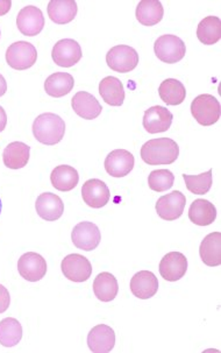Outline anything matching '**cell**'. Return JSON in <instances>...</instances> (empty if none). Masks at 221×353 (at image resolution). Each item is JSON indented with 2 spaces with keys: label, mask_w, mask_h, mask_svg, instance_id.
<instances>
[{
  "label": "cell",
  "mask_w": 221,
  "mask_h": 353,
  "mask_svg": "<svg viewBox=\"0 0 221 353\" xmlns=\"http://www.w3.org/2000/svg\"><path fill=\"white\" fill-rule=\"evenodd\" d=\"M180 155L176 141L169 138H158L147 141L141 148V158L147 165H171Z\"/></svg>",
  "instance_id": "cell-1"
},
{
  "label": "cell",
  "mask_w": 221,
  "mask_h": 353,
  "mask_svg": "<svg viewBox=\"0 0 221 353\" xmlns=\"http://www.w3.org/2000/svg\"><path fill=\"white\" fill-rule=\"evenodd\" d=\"M65 123L55 113H43L33 124V134L39 143L54 146L63 139Z\"/></svg>",
  "instance_id": "cell-2"
},
{
  "label": "cell",
  "mask_w": 221,
  "mask_h": 353,
  "mask_svg": "<svg viewBox=\"0 0 221 353\" xmlns=\"http://www.w3.org/2000/svg\"><path fill=\"white\" fill-rule=\"evenodd\" d=\"M220 103L212 94H199L191 104V113L196 121L202 126H211L220 118Z\"/></svg>",
  "instance_id": "cell-3"
},
{
  "label": "cell",
  "mask_w": 221,
  "mask_h": 353,
  "mask_svg": "<svg viewBox=\"0 0 221 353\" xmlns=\"http://www.w3.org/2000/svg\"><path fill=\"white\" fill-rule=\"evenodd\" d=\"M36 60L38 50L30 42H14L6 50V62L15 70L30 69L33 67Z\"/></svg>",
  "instance_id": "cell-4"
},
{
  "label": "cell",
  "mask_w": 221,
  "mask_h": 353,
  "mask_svg": "<svg viewBox=\"0 0 221 353\" xmlns=\"http://www.w3.org/2000/svg\"><path fill=\"white\" fill-rule=\"evenodd\" d=\"M154 50L162 62L173 64L183 60L187 47L183 40L176 35L165 34L155 41Z\"/></svg>",
  "instance_id": "cell-5"
},
{
  "label": "cell",
  "mask_w": 221,
  "mask_h": 353,
  "mask_svg": "<svg viewBox=\"0 0 221 353\" xmlns=\"http://www.w3.org/2000/svg\"><path fill=\"white\" fill-rule=\"evenodd\" d=\"M106 63L114 72H129L139 64V54L129 46H116L106 55Z\"/></svg>",
  "instance_id": "cell-6"
},
{
  "label": "cell",
  "mask_w": 221,
  "mask_h": 353,
  "mask_svg": "<svg viewBox=\"0 0 221 353\" xmlns=\"http://www.w3.org/2000/svg\"><path fill=\"white\" fill-rule=\"evenodd\" d=\"M53 61L59 67L72 68L82 59V48L78 42L72 39H63L56 42L52 52Z\"/></svg>",
  "instance_id": "cell-7"
},
{
  "label": "cell",
  "mask_w": 221,
  "mask_h": 353,
  "mask_svg": "<svg viewBox=\"0 0 221 353\" xmlns=\"http://www.w3.org/2000/svg\"><path fill=\"white\" fill-rule=\"evenodd\" d=\"M64 276L72 282H85L92 274L91 263L81 254H69L61 265Z\"/></svg>",
  "instance_id": "cell-8"
},
{
  "label": "cell",
  "mask_w": 221,
  "mask_h": 353,
  "mask_svg": "<svg viewBox=\"0 0 221 353\" xmlns=\"http://www.w3.org/2000/svg\"><path fill=\"white\" fill-rule=\"evenodd\" d=\"M18 271L27 281L38 282L42 280L47 273V261L38 253L28 252L20 256Z\"/></svg>",
  "instance_id": "cell-9"
},
{
  "label": "cell",
  "mask_w": 221,
  "mask_h": 353,
  "mask_svg": "<svg viewBox=\"0 0 221 353\" xmlns=\"http://www.w3.org/2000/svg\"><path fill=\"white\" fill-rule=\"evenodd\" d=\"M72 239L74 245L79 250L94 251L101 244V231L94 223H79L72 230Z\"/></svg>",
  "instance_id": "cell-10"
},
{
  "label": "cell",
  "mask_w": 221,
  "mask_h": 353,
  "mask_svg": "<svg viewBox=\"0 0 221 353\" xmlns=\"http://www.w3.org/2000/svg\"><path fill=\"white\" fill-rule=\"evenodd\" d=\"M188 260L180 252H170L160 263V274L169 282L178 281L187 274Z\"/></svg>",
  "instance_id": "cell-11"
},
{
  "label": "cell",
  "mask_w": 221,
  "mask_h": 353,
  "mask_svg": "<svg viewBox=\"0 0 221 353\" xmlns=\"http://www.w3.org/2000/svg\"><path fill=\"white\" fill-rule=\"evenodd\" d=\"M185 204L187 197L182 192L175 190L158 199L156 202V211L162 219L171 222L176 221L183 214Z\"/></svg>",
  "instance_id": "cell-12"
},
{
  "label": "cell",
  "mask_w": 221,
  "mask_h": 353,
  "mask_svg": "<svg viewBox=\"0 0 221 353\" xmlns=\"http://www.w3.org/2000/svg\"><path fill=\"white\" fill-rule=\"evenodd\" d=\"M17 25L20 32L26 37H35L45 27V17L40 8L33 5L23 8L17 18Z\"/></svg>",
  "instance_id": "cell-13"
},
{
  "label": "cell",
  "mask_w": 221,
  "mask_h": 353,
  "mask_svg": "<svg viewBox=\"0 0 221 353\" xmlns=\"http://www.w3.org/2000/svg\"><path fill=\"white\" fill-rule=\"evenodd\" d=\"M134 168V157L126 150L111 152L105 159V170L109 175L116 179L125 177Z\"/></svg>",
  "instance_id": "cell-14"
},
{
  "label": "cell",
  "mask_w": 221,
  "mask_h": 353,
  "mask_svg": "<svg viewBox=\"0 0 221 353\" xmlns=\"http://www.w3.org/2000/svg\"><path fill=\"white\" fill-rule=\"evenodd\" d=\"M82 197L83 201L89 207L101 209L109 203L111 194L105 182L98 179H92L83 184Z\"/></svg>",
  "instance_id": "cell-15"
},
{
  "label": "cell",
  "mask_w": 221,
  "mask_h": 353,
  "mask_svg": "<svg viewBox=\"0 0 221 353\" xmlns=\"http://www.w3.org/2000/svg\"><path fill=\"white\" fill-rule=\"evenodd\" d=\"M173 113L167 108L156 105L147 110L143 116V128L148 133H162L168 131L173 124Z\"/></svg>",
  "instance_id": "cell-16"
},
{
  "label": "cell",
  "mask_w": 221,
  "mask_h": 353,
  "mask_svg": "<svg viewBox=\"0 0 221 353\" xmlns=\"http://www.w3.org/2000/svg\"><path fill=\"white\" fill-rule=\"evenodd\" d=\"M87 345L94 353H107L116 345V334L112 327L105 324L94 327L87 334Z\"/></svg>",
  "instance_id": "cell-17"
},
{
  "label": "cell",
  "mask_w": 221,
  "mask_h": 353,
  "mask_svg": "<svg viewBox=\"0 0 221 353\" xmlns=\"http://www.w3.org/2000/svg\"><path fill=\"white\" fill-rule=\"evenodd\" d=\"M35 209L42 219L48 222H55L63 214V201L53 192H43L36 199Z\"/></svg>",
  "instance_id": "cell-18"
},
{
  "label": "cell",
  "mask_w": 221,
  "mask_h": 353,
  "mask_svg": "<svg viewBox=\"0 0 221 353\" xmlns=\"http://www.w3.org/2000/svg\"><path fill=\"white\" fill-rule=\"evenodd\" d=\"M72 106L77 116L83 119L92 121L94 118L101 116L103 108L97 98L89 94L87 91H79L72 97Z\"/></svg>",
  "instance_id": "cell-19"
},
{
  "label": "cell",
  "mask_w": 221,
  "mask_h": 353,
  "mask_svg": "<svg viewBox=\"0 0 221 353\" xmlns=\"http://www.w3.org/2000/svg\"><path fill=\"white\" fill-rule=\"evenodd\" d=\"M158 280L154 273L149 271H141L131 278V292L140 300H148L158 293Z\"/></svg>",
  "instance_id": "cell-20"
},
{
  "label": "cell",
  "mask_w": 221,
  "mask_h": 353,
  "mask_svg": "<svg viewBox=\"0 0 221 353\" xmlns=\"http://www.w3.org/2000/svg\"><path fill=\"white\" fill-rule=\"evenodd\" d=\"M202 263L210 267L221 265V233L213 232L204 238L199 248Z\"/></svg>",
  "instance_id": "cell-21"
},
{
  "label": "cell",
  "mask_w": 221,
  "mask_h": 353,
  "mask_svg": "<svg viewBox=\"0 0 221 353\" xmlns=\"http://www.w3.org/2000/svg\"><path fill=\"white\" fill-rule=\"evenodd\" d=\"M77 14V3L74 0H52L48 4V15L59 25L72 23Z\"/></svg>",
  "instance_id": "cell-22"
},
{
  "label": "cell",
  "mask_w": 221,
  "mask_h": 353,
  "mask_svg": "<svg viewBox=\"0 0 221 353\" xmlns=\"http://www.w3.org/2000/svg\"><path fill=\"white\" fill-rule=\"evenodd\" d=\"M30 146L26 143L14 141L6 146L3 160L10 170H21L30 161Z\"/></svg>",
  "instance_id": "cell-23"
},
{
  "label": "cell",
  "mask_w": 221,
  "mask_h": 353,
  "mask_svg": "<svg viewBox=\"0 0 221 353\" xmlns=\"http://www.w3.org/2000/svg\"><path fill=\"white\" fill-rule=\"evenodd\" d=\"M189 218L196 225H211L217 218V209L210 201L196 199L189 209Z\"/></svg>",
  "instance_id": "cell-24"
},
{
  "label": "cell",
  "mask_w": 221,
  "mask_h": 353,
  "mask_svg": "<svg viewBox=\"0 0 221 353\" xmlns=\"http://www.w3.org/2000/svg\"><path fill=\"white\" fill-rule=\"evenodd\" d=\"M99 94L109 105L121 106L124 104V85L120 79L113 76L105 77L101 81L99 84Z\"/></svg>",
  "instance_id": "cell-25"
},
{
  "label": "cell",
  "mask_w": 221,
  "mask_h": 353,
  "mask_svg": "<svg viewBox=\"0 0 221 353\" xmlns=\"http://www.w3.org/2000/svg\"><path fill=\"white\" fill-rule=\"evenodd\" d=\"M165 10L158 0H143L136 8V19L143 26H154L161 21Z\"/></svg>",
  "instance_id": "cell-26"
},
{
  "label": "cell",
  "mask_w": 221,
  "mask_h": 353,
  "mask_svg": "<svg viewBox=\"0 0 221 353\" xmlns=\"http://www.w3.org/2000/svg\"><path fill=\"white\" fill-rule=\"evenodd\" d=\"M50 181L53 187L60 192H70L77 187L79 182L78 172L72 165H62L52 172Z\"/></svg>",
  "instance_id": "cell-27"
},
{
  "label": "cell",
  "mask_w": 221,
  "mask_h": 353,
  "mask_svg": "<svg viewBox=\"0 0 221 353\" xmlns=\"http://www.w3.org/2000/svg\"><path fill=\"white\" fill-rule=\"evenodd\" d=\"M92 288L96 297L103 302H111L114 300L119 292V285L116 276L107 272L97 275V278L94 279Z\"/></svg>",
  "instance_id": "cell-28"
},
{
  "label": "cell",
  "mask_w": 221,
  "mask_h": 353,
  "mask_svg": "<svg viewBox=\"0 0 221 353\" xmlns=\"http://www.w3.org/2000/svg\"><path fill=\"white\" fill-rule=\"evenodd\" d=\"M75 81L67 72H55L45 79V90L50 97L60 98L70 94Z\"/></svg>",
  "instance_id": "cell-29"
},
{
  "label": "cell",
  "mask_w": 221,
  "mask_h": 353,
  "mask_svg": "<svg viewBox=\"0 0 221 353\" xmlns=\"http://www.w3.org/2000/svg\"><path fill=\"white\" fill-rule=\"evenodd\" d=\"M158 94L162 101L168 105H180L187 97V90L183 83L175 79H168L161 83L158 88Z\"/></svg>",
  "instance_id": "cell-30"
},
{
  "label": "cell",
  "mask_w": 221,
  "mask_h": 353,
  "mask_svg": "<svg viewBox=\"0 0 221 353\" xmlns=\"http://www.w3.org/2000/svg\"><path fill=\"white\" fill-rule=\"evenodd\" d=\"M197 37L204 45L217 43L221 39V21L218 17H207L199 23Z\"/></svg>",
  "instance_id": "cell-31"
},
{
  "label": "cell",
  "mask_w": 221,
  "mask_h": 353,
  "mask_svg": "<svg viewBox=\"0 0 221 353\" xmlns=\"http://www.w3.org/2000/svg\"><path fill=\"white\" fill-rule=\"evenodd\" d=\"M23 339V327L18 319L8 317L0 322V344L5 347L18 345Z\"/></svg>",
  "instance_id": "cell-32"
},
{
  "label": "cell",
  "mask_w": 221,
  "mask_h": 353,
  "mask_svg": "<svg viewBox=\"0 0 221 353\" xmlns=\"http://www.w3.org/2000/svg\"><path fill=\"white\" fill-rule=\"evenodd\" d=\"M183 179L187 184V188L189 192L196 195H205L210 192L212 187V170H209L207 173L200 174V175H187L183 174Z\"/></svg>",
  "instance_id": "cell-33"
},
{
  "label": "cell",
  "mask_w": 221,
  "mask_h": 353,
  "mask_svg": "<svg viewBox=\"0 0 221 353\" xmlns=\"http://www.w3.org/2000/svg\"><path fill=\"white\" fill-rule=\"evenodd\" d=\"M173 182H175V176L168 170H153L148 177L149 188L158 192H165L171 188Z\"/></svg>",
  "instance_id": "cell-34"
},
{
  "label": "cell",
  "mask_w": 221,
  "mask_h": 353,
  "mask_svg": "<svg viewBox=\"0 0 221 353\" xmlns=\"http://www.w3.org/2000/svg\"><path fill=\"white\" fill-rule=\"evenodd\" d=\"M11 303V296L4 285H0V314L6 312Z\"/></svg>",
  "instance_id": "cell-35"
},
{
  "label": "cell",
  "mask_w": 221,
  "mask_h": 353,
  "mask_svg": "<svg viewBox=\"0 0 221 353\" xmlns=\"http://www.w3.org/2000/svg\"><path fill=\"white\" fill-rule=\"evenodd\" d=\"M11 0H0V17L8 13V11L11 10Z\"/></svg>",
  "instance_id": "cell-36"
},
{
  "label": "cell",
  "mask_w": 221,
  "mask_h": 353,
  "mask_svg": "<svg viewBox=\"0 0 221 353\" xmlns=\"http://www.w3.org/2000/svg\"><path fill=\"white\" fill-rule=\"evenodd\" d=\"M8 125V114L5 112L4 108L0 106V132H3Z\"/></svg>",
  "instance_id": "cell-37"
},
{
  "label": "cell",
  "mask_w": 221,
  "mask_h": 353,
  "mask_svg": "<svg viewBox=\"0 0 221 353\" xmlns=\"http://www.w3.org/2000/svg\"><path fill=\"white\" fill-rule=\"evenodd\" d=\"M6 91H8V83H6L4 76L0 74V97L4 96L6 94Z\"/></svg>",
  "instance_id": "cell-38"
},
{
  "label": "cell",
  "mask_w": 221,
  "mask_h": 353,
  "mask_svg": "<svg viewBox=\"0 0 221 353\" xmlns=\"http://www.w3.org/2000/svg\"><path fill=\"white\" fill-rule=\"evenodd\" d=\"M0 212H1V199H0Z\"/></svg>",
  "instance_id": "cell-39"
},
{
  "label": "cell",
  "mask_w": 221,
  "mask_h": 353,
  "mask_svg": "<svg viewBox=\"0 0 221 353\" xmlns=\"http://www.w3.org/2000/svg\"><path fill=\"white\" fill-rule=\"evenodd\" d=\"M0 34H1V33H0Z\"/></svg>",
  "instance_id": "cell-40"
}]
</instances>
